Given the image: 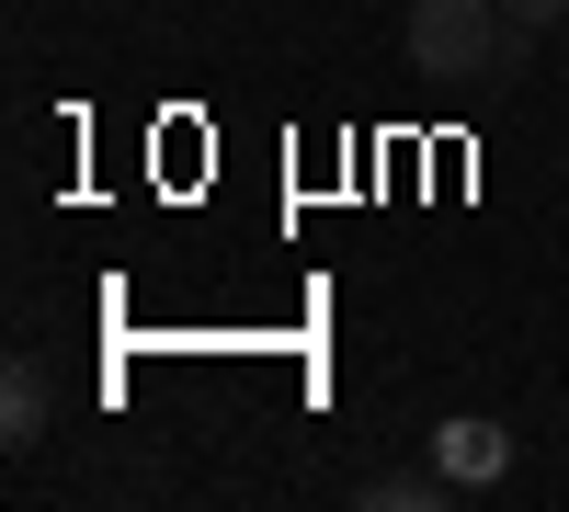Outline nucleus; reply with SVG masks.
Here are the masks:
<instances>
[{"instance_id": "obj_3", "label": "nucleus", "mask_w": 569, "mask_h": 512, "mask_svg": "<svg viewBox=\"0 0 569 512\" xmlns=\"http://www.w3.org/2000/svg\"><path fill=\"white\" fill-rule=\"evenodd\" d=\"M46 422H58V377H46L34 353H12V364H0V444L34 455V444H46Z\"/></svg>"}, {"instance_id": "obj_1", "label": "nucleus", "mask_w": 569, "mask_h": 512, "mask_svg": "<svg viewBox=\"0 0 569 512\" xmlns=\"http://www.w3.org/2000/svg\"><path fill=\"white\" fill-rule=\"evenodd\" d=\"M525 23L501 12V0H410V69H433V80H501V69H525Z\"/></svg>"}, {"instance_id": "obj_2", "label": "nucleus", "mask_w": 569, "mask_h": 512, "mask_svg": "<svg viewBox=\"0 0 569 512\" xmlns=\"http://www.w3.org/2000/svg\"><path fill=\"white\" fill-rule=\"evenodd\" d=\"M433 468L456 479V501H467V490H501V468H512V433L490 422V410H456V422L433 433Z\"/></svg>"}, {"instance_id": "obj_5", "label": "nucleus", "mask_w": 569, "mask_h": 512, "mask_svg": "<svg viewBox=\"0 0 569 512\" xmlns=\"http://www.w3.org/2000/svg\"><path fill=\"white\" fill-rule=\"evenodd\" d=\"M501 12L525 23V34H547V23H569V0H501Z\"/></svg>"}, {"instance_id": "obj_4", "label": "nucleus", "mask_w": 569, "mask_h": 512, "mask_svg": "<svg viewBox=\"0 0 569 512\" xmlns=\"http://www.w3.org/2000/svg\"><path fill=\"white\" fill-rule=\"evenodd\" d=\"M353 501H365V512H433V501H456V479H445V468H399V479H365Z\"/></svg>"}]
</instances>
